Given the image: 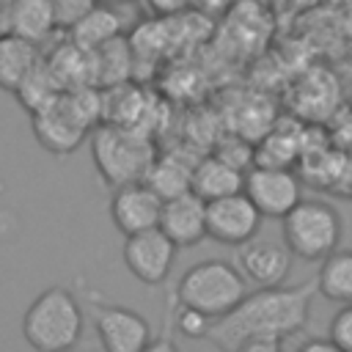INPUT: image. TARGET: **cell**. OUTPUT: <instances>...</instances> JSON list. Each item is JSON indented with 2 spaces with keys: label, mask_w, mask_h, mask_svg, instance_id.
Returning a JSON list of instances; mask_svg holds the SVG:
<instances>
[{
  "label": "cell",
  "mask_w": 352,
  "mask_h": 352,
  "mask_svg": "<svg viewBox=\"0 0 352 352\" xmlns=\"http://www.w3.org/2000/svg\"><path fill=\"white\" fill-rule=\"evenodd\" d=\"M91 157L107 187L140 182L157 157L151 132L102 121L91 129Z\"/></svg>",
  "instance_id": "7a4b0ae2"
},
{
  "label": "cell",
  "mask_w": 352,
  "mask_h": 352,
  "mask_svg": "<svg viewBox=\"0 0 352 352\" xmlns=\"http://www.w3.org/2000/svg\"><path fill=\"white\" fill-rule=\"evenodd\" d=\"M316 294L333 302H352V250L336 248L322 258L316 275Z\"/></svg>",
  "instance_id": "44dd1931"
},
{
  "label": "cell",
  "mask_w": 352,
  "mask_h": 352,
  "mask_svg": "<svg viewBox=\"0 0 352 352\" xmlns=\"http://www.w3.org/2000/svg\"><path fill=\"white\" fill-rule=\"evenodd\" d=\"M58 77L63 88H77V85H96L94 80V52L77 47L72 38L58 44L47 58H44Z\"/></svg>",
  "instance_id": "e0dca14e"
},
{
  "label": "cell",
  "mask_w": 352,
  "mask_h": 352,
  "mask_svg": "<svg viewBox=\"0 0 352 352\" xmlns=\"http://www.w3.org/2000/svg\"><path fill=\"white\" fill-rule=\"evenodd\" d=\"M248 294V280L236 264L226 258H204L192 264L176 286V302L190 305L209 319L228 314Z\"/></svg>",
  "instance_id": "277c9868"
},
{
  "label": "cell",
  "mask_w": 352,
  "mask_h": 352,
  "mask_svg": "<svg viewBox=\"0 0 352 352\" xmlns=\"http://www.w3.org/2000/svg\"><path fill=\"white\" fill-rule=\"evenodd\" d=\"M60 91H63V85H60L58 77L52 74V69H50V63L44 60V55H41V60L22 77V82L14 88L19 104H22L28 113H36V110L47 107L50 102H55V99L60 96Z\"/></svg>",
  "instance_id": "7402d4cb"
},
{
  "label": "cell",
  "mask_w": 352,
  "mask_h": 352,
  "mask_svg": "<svg viewBox=\"0 0 352 352\" xmlns=\"http://www.w3.org/2000/svg\"><path fill=\"white\" fill-rule=\"evenodd\" d=\"M88 308L96 336L107 352H143L151 346V324L138 311L107 302L96 292H88Z\"/></svg>",
  "instance_id": "8992f818"
},
{
  "label": "cell",
  "mask_w": 352,
  "mask_h": 352,
  "mask_svg": "<svg viewBox=\"0 0 352 352\" xmlns=\"http://www.w3.org/2000/svg\"><path fill=\"white\" fill-rule=\"evenodd\" d=\"M63 94V91H60ZM30 124H33V135L38 140V146L55 157H66L74 148L82 146V140L88 138V129L72 116V110L63 104V99L58 96L55 102H50L47 107L30 113Z\"/></svg>",
  "instance_id": "7c38bea8"
},
{
  "label": "cell",
  "mask_w": 352,
  "mask_h": 352,
  "mask_svg": "<svg viewBox=\"0 0 352 352\" xmlns=\"http://www.w3.org/2000/svg\"><path fill=\"white\" fill-rule=\"evenodd\" d=\"M110 220L113 226L129 236L146 228H154L160 223V212H162V198L140 179V182H126L113 187L110 195Z\"/></svg>",
  "instance_id": "30bf717a"
},
{
  "label": "cell",
  "mask_w": 352,
  "mask_h": 352,
  "mask_svg": "<svg viewBox=\"0 0 352 352\" xmlns=\"http://www.w3.org/2000/svg\"><path fill=\"white\" fill-rule=\"evenodd\" d=\"M135 52L132 44H126L121 36L110 38L99 50H94V80L99 88H110L118 82H126L132 77Z\"/></svg>",
  "instance_id": "ffe728a7"
},
{
  "label": "cell",
  "mask_w": 352,
  "mask_h": 352,
  "mask_svg": "<svg viewBox=\"0 0 352 352\" xmlns=\"http://www.w3.org/2000/svg\"><path fill=\"white\" fill-rule=\"evenodd\" d=\"M157 226L176 248H195L201 239H206V201L192 190L165 198Z\"/></svg>",
  "instance_id": "4fadbf2b"
},
{
  "label": "cell",
  "mask_w": 352,
  "mask_h": 352,
  "mask_svg": "<svg viewBox=\"0 0 352 352\" xmlns=\"http://www.w3.org/2000/svg\"><path fill=\"white\" fill-rule=\"evenodd\" d=\"M176 245L168 239V234L154 226L138 234H129L124 242V264L132 272V278H138L146 286H160L176 261Z\"/></svg>",
  "instance_id": "9c48e42d"
},
{
  "label": "cell",
  "mask_w": 352,
  "mask_h": 352,
  "mask_svg": "<svg viewBox=\"0 0 352 352\" xmlns=\"http://www.w3.org/2000/svg\"><path fill=\"white\" fill-rule=\"evenodd\" d=\"M99 3H107V6H124V3H129V0H99Z\"/></svg>",
  "instance_id": "f546056e"
},
{
  "label": "cell",
  "mask_w": 352,
  "mask_h": 352,
  "mask_svg": "<svg viewBox=\"0 0 352 352\" xmlns=\"http://www.w3.org/2000/svg\"><path fill=\"white\" fill-rule=\"evenodd\" d=\"M96 3H99V0H50L58 28H66V30H69L82 14H88Z\"/></svg>",
  "instance_id": "4316f807"
},
{
  "label": "cell",
  "mask_w": 352,
  "mask_h": 352,
  "mask_svg": "<svg viewBox=\"0 0 352 352\" xmlns=\"http://www.w3.org/2000/svg\"><path fill=\"white\" fill-rule=\"evenodd\" d=\"M143 3L148 6V11H154V14H160V16L182 14V11L190 6V0H143Z\"/></svg>",
  "instance_id": "83f0119b"
},
{
  "label": "cell",
  "mask_w": 352,
  "mask_h": 352,
  "mask_svg": "<svg viewBox=\"0 0 352 352\" xmlns=\"http://www.w3.org/2000/svg\"><path fill=\"white\" fill-rule=\"evenodd\" d=\"M316 278L300 286H258L228 314L212 319L206 338L231 352H275L302 333L311 316Z\"/></svg>",
  "instance_id": "6da1fadb"
},
{
  "label": "cell",
  "mask_w": 352,
  "mask_h": 352,
  "mask_svg": "<svg viewBox=\"0 0 352 352\" xmlns=\"http://www.w3.org/2000/svg\"><path fill=\"white\" fill-rule=\"evenodd\" d=\"M8 33V3L0 0V36Z\"/></svg>",
  "instance_id": "f1b7e54d"
},
{
  "label": "cell",
  "mask_w": 352,
  "mask_h": 352,
  "mask_svg": "<svg viewBox=\"0 0 352 352\" xmlns=\"http://www.w3.org/2000/svg\"><path fill=\"white\" fill-rule=\"evenodd\" d=\"M242 182H245V173L239 168L228 165L217 154H209V157H204V160H198L192 165L190 190L195 195H201L204 201H212V198H220V195L239 192L242 190Z\"/></svg>",
  "instance_id": "5bb4252c"
},
{
  "label": "cell",
  "mask_w": 352,
  "mask_h": 352,
  "mask_svg": "<svg viewBox=\"0 0 352 352\" xmlns=\"http://www.w3.org/2000/svg\"><path fill=\"white\" fill-rule=\"evenodd\" d=\"M85 327L82 308L77 297L55 283L44 289L22 316V336L38 352H63L72 349Z\"/></svg>",
  "instance_id": "3957f363"
},
{
  "label": "cell",
  "mask_w": 352,
  "mask_h": 352,
  "mask_svg": "<svg viewBox=\"0 0 352 352\" xmlns=\"http://www.w3.org/2000/svg\"><path fill=\"white\" fill-rule=\"evenodd\" d=\"M283 242L302 261H322L344 236L341 212L319 198H300L283 217Z\"/></svg>",
  "instance_id": "5b68a950"
},
{
  "label": "cell",
  "mask_w": 352,
  "mask_h": 352,
  "mask_svg": "<svg viewBox=\"0 0 352 352\" xmlns=\"http://www.w3.org/2000/svg\"><path fill=\"white\" fill-rule=\"evenodd\" d=\"M261 220L264 214L245 195V190L206 201V236L220 245L236 248L248 242L250 236L258 234Z\"/></svg>",
  "instance_id": "52a82bcc"
},
{
  "label": "cell",
  "mask_w": 352,
  "mask_h": 352,
  "mask_svg": "<svg viewBox=\"0 0 352 352\" xmlns=\"http://www.w3.org/2000/svg\"><path fill=\"white\" fill-rule=\"evenodd\" d=\"M3 3H8V0H3Z\"/></svg>",
  "instance_id": "4dcf8cb0"
},
{
  "label": "cell",
  "mask_w": 352,
  "mask_h": 352,
  "mask_svg": "<svg viewBox=\"0 0 352 352\" xmlns=\"http://www.w3.org/2000/svg\"><path fill=\"white\" fill-rule=\"evenodd\" d=\"M300 154V135H286V132H278L272 129L258 154H253V162L256 165H275V168H292V162L297 160Z\"/></svg>",
  "instance_id": "603a6c76"
},
{
  "label": "cell",
  "mask_w": 352,
  "mask_h": 352,
  "mask_svg": "<svg viewBox=\"0 0 352 352\" xmlns=\"http://www.w3.org/2000/svg\"><path fill=\"white\" fill-rule=\"evenodd\" d=\"M209 324L212 319L190 305H179V314H176V330L184 336V338H206L209 333Z\"/></svg>",
  "instance_id": "484cf974"
},
{
  "label": "cell",
  "mask_w": 352,
  "mask_h": 352,
  "mask_svg": "<svg viewBox=\"0 0 352 352\" xmlns=\"http://www.w3.org/2000/svg\"><path fill=\"white\" fill-rule=\"evenodd\" d=\"M242 190L264 217H278V220L302 198L300 176L292 168H275V165H250L245 170Z\"/></svg>",
  "instance_id": "ba28073f"
},
{
  "label": "cell",
  "mask_w": 352,
  "mask_h": 352,
  "mask_svg": "<svg viewBox=\"0 0 352 352\" xmlns=\"http://www.w3.org/2000/svg\"><path fill=\"white\" fill-rule=\"evenodd\" d=\"M220 160H226L228 165H234V168H239L242 173L253 165V148H250V143L248 140H242V135H234V138H228V140H223L220 146H217V151H214Z\"/></svg>",
  "instance_id": "cb8c5ba5"
},
{
  "label": "cell",
  "mask_w": 352,
  "mask_h": 352,
  "mask_svg": "<svg viewBox=\"0 0 352 352\" xmlns=\"http://www.w3.org/2000/svg\"><path fill=\"white\" fill-rule=\"evenodd\" d=\"M41 60V50L36 41L6 33L0 36V88L11 91L22 82V77Z\"/></svg>",
  "instance_id": "ac0fdd59"
},
{
  "label": "cell",
  "mask_w": 352,
  "mask_h": 352,
  "mask_svg": "<svg viewBox=\"0 0 352 352\" xmlns=\"http://www.w3.org/2000/svg\"><path fill=\"white\" fill-rule=\"evenodd\" d=\"M116 36H121V14L116 11V6H107V3H96L88 14H82L69 28V38L77 47L91 50V52Z\"/></svg>",
  "instance_id": "2e32d148"
},
{
  "label": "cell",
  "mask_w": 352,
  "mask_h": 352,
  "mask_svg": "<svg viewBox=\"0 0 352 352\" xmlns=\"http://www.w3.org/2000/svg\"><path fill=\"white\" fill-rule=\"evenodd\" d=\"M192 165L190 160H184L182 154H160L151 160L143 182L165 201V198H173L179 192H187L190 190V182H192Z\"/></svg>",
  "instance_id": "d6986e66"
},
{
  "label": "cell",
  "mask_w": 352,
  "mask_h": 352,
  "mask_svg": "<svg viewBox=\"0 0 352 352\" xmlns=\"http://www.w3.org/2000/svg\"><path fill=\"white\" fill-rule=\"evenodd\" d=\"M327 338L336 344L338 352H352V302H344V308H338V314L330 319Z\"/></svg>",
  "instance_id": "d4e9b609"
},
{
  "label": "cell",
  "mask_w": 352,
  "mask_h": 352,
  "mask_svg": "<svg viewBox=\"0 0 352 352\" xmlns=\"http://www.w3.org/2000/svg\"><path fill=\"white\" fill-rule=\"evenodd\" d=\"M58 28L50 0H8V33L44 44Z\"/></svg>",
  "instance_id": "9a60e30c"
},
{
  "label": "cell",
  "mask_w": 352,
  "mask_h": 352,
  "mask_svg": "<svg viewBox=\"0 0 352 352\" xmlns=\"http://www.w3.org/2000/svg\"><path fill=\"white\" fill-rule=\"evenodd\" d=\"M292 250L286 242L258 239L250 236L248 242L236 245V267L253 286H280L292 272Z\"/></svg>",
  "instance_id": "8fae6325"
}]
</instances>
